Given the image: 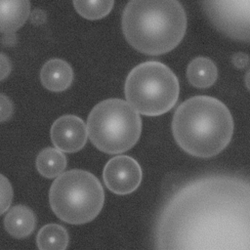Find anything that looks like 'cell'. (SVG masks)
Returning a JSON list of instances; mask_svg holds the SVG:
<instances>
[{"label": "cell", "mask_w": 250, "mask_h": 250, "mask_svg": "<svg viewBox=\"0 0 250 250\" xmlns=\"http://www.w3.org/2000/svg\"><path fill=\"white\" fill-rule=\"evenodd\" d=\"M172 132L176 143L188 154L208 158L229 144L233 120L227 105L216 98L195 96L175 110Z\"/></svg>", "instance_id": "obj_1"}, {"label": "cell", "mask_w": 250, "mask_h": 250, "mask_svg": "<svg viewBox=\"0 0 250 250\" xmlns=\"http://www.w3.org/2000/svg\"><path fill=\"white\" fill-rule=\"evenodd\" d=\"M30 2L27 0L0 1V29L3 34H14L27 20Z\"/></svg>", "instance_id": "obj_10"}, {"label": "cell", "mask_w": 250, "mask_h": 250, "mask_svg": "<svg viewBox=\"0 0 250 250\" xmlns=\"http://www.w3.org/2000/svg\"><path fill=\"white\" fill-rule=\"evenodd\" d=\"M66 157L63 151L55 147L43 148L36 157V168L45 178L55 179L64 171Z\"/></svg>", "instance_id": "obj_13"}, {"label": "cell", "mask_w": 250, "mask_h": 250, "mask_svg": "<svg viewBox=\"0 0 250 250\" xmlns=\"http://www.w3.org/2000/svg\"><path fill=\"white\" fill-rule=\"evenodd\" d=\"M248 1H205V12L212 22L226 34L238 40L249 38Z\"/></svg>", "instance_id": "obj_6"}, {"label": "cell", "mask_w": 250, "mask_h": 250, "mask_svg": "<svg viewBox=\"0 0 250 250\" xmlns=\"http://www.w3.org/2000/svg\"><path fill=\"white\" fill-rule=\"evenodd\" d=\"M140 164L128 155H117L109 159L103 172L106 188L115 194L125 195L138 188L142 182Z\"/></svg>", "instance_id": "obj_7"}, {"label": "cell", "mask_w": 250, "mask_h": 250, "mask_svg": "<svg viewBox=\"0 0 250 250\" xmlns=\"http://www.w3.org/2000/svg\"><path fill=\"white\" fill-rule=\"evenodd\" d=\"M35 215L24 205H16L8 210L4 218L5 229L16 238L29 236L35 229Z\"/></svg>", "instance_id": "obj_11"}, {"label": "cell", "mask_w": 250, "mask_h": 250, "mask_svg": "<svg viewBox=\"0 0 250 250\" xmlns=\"http://www.w3.org/2000/svg\"><path fill=\"white\" fill-rule=\"evenodd\" d=\"M11 71V63L8 58H6L5 54H1V79L4 80L7 75H9Z\"/></svg>", "instance_id": "obj_20"}, {"label": "cell", "mask_w": 250, "mask_h": 250, "mask_svg": "<svg viewBox=\"0 0 250 250\" xmlns=\"http://www.w3.org/2000/svg\"><path fill=\"white\" fill-rule=\"evenodd\" d=\"M68 240L67 230L58 224L43 226L36 236L37 247L40 250H64Z\"/></svg>", "instance_id": "obj_14"}, {"label": "cell", "mask_w": 250, "mask_h": 250, "mask_svg": "<svg viewBox=\"0 0 250 250\" xmlns=\"http://www.w3.org/2000/svg\"><path fill=\"white\" fill-rule=\"evenodd\" d=\"M87 132L99 150L117 154L136 145L142 132V119L128 102L107 99L92 108L87 119Z\"/></svg>", "instance_id": "obj_4"}, {"label": "cell", "mask_w": 250, "mask_h": 250, "mask_svg": "<svg viewBox=\"0 0 250 250\" xmlns=\"http://www.w3.org/2000/svg\"><path fill=\"white\" fill-rule=\"evenodd\" d=\"M13 112L12 102L4 95L1 94V121H5L10 118Z\"/></svg>", "instance_id": "obj_17"}, {"label": "cell", "mask_w": 250, "mask_h": 250, "mask_svg": "<svg viewBox=\"0 0 250 250\" xmlns=\"http://www.w3.org/2000/svg\"><path fill=\"white\" fill-rule=\"evenodd\" d=\"M187 15L176 0H133L122 14V30L128 43L141 53L162 55L185 36Z\"/></svg>", "instance_id": "obj_2"}, {"label": "cell", "mask_w": 250, "mask_h": 250, "mask_svg": "<svg viewBox=\"0 0 250 250\" xmlns=\"http://www.w3.org/2000/svg\"><path fill=\"white\" fill-rule=\"evenodd\" d=\"M187 78L196 88H209L218 78V68L212 60L197 57L188 63Z\"/></svg>", "instance_id": "obj_12"}, {"label": "cell", "mask_w": 250, "mask_h": 250, "mask_svg": "<svg viewBox=\"0 0 250 250\" xmlns=\"http://www.w3.org/2000/svg\"><path fill=\"white\" fill-rule=\"evenodd\" d=\"M104 191L92 173L72 169L61 174L52 183L49 202L53 212L62 221L82 225L93 221L101 212Z\"/></svg>", "instance_id": "obj_3"}, {"label": "cell", "mask_w": 250, "mask_h": 250, "mask_svg": "<svg viewBox=\"0 0 250 250\" xmlns=\"http://www.w3.org/2000/svg\"><path fill=\"white\" fill-rule=\"evenodd\" d=\"M124 92L127 102L141 114L161 115L174 107L180 85L175 73L159 62H145L128 74Z\"/></svg>", "instance_id": "obj_5"}, {"label": "cell", "mask_w": 250, "mask_h": 250, "mask_svg": "<svg viewBox=\"0 0 250 250\" xmlns=\"http://www.w3.org/2000/svg\"><path fill=\"white\" fill-rule=\"evenodd\" d=\"M88 137L87 126L76 115H62L51 127V140L54 146L63 152H76L82 149Z\"/></svg>", "instance_id": "obj_8"}, {"label": "cell", "mask_w": 250, "mask_h": 250, "mask_svg": "<svg viewBox=\"0 0 250 250\" xmlns=\"http://www.w3.org/2000/svg\"><path fill=\"white\" fill-rule=\"evenodd\" d=\"M13 198V189L10 182L1 175V211L0 214L5 213L11 204Z\"/></svg>", "instance_id": "obj_16"}, {"label": "cell", "mask_w": 250, "mask_h": 250, "mask_svg": "<svg viewBox=\"0 0 250 250\" xmlns=\"http://www.w3.org/2000/svg\"><path fill=\"white\" fill-rule=\"evenodd\" d=\"M30 21L35 25L44 23L46 21V13L39 9L34 10L30 15Z\"/></svg>", "instance_id": "obj_18"}, {"label": "cell", "mask_w": 250, "mask_h": 250, "mask_svg": "<svg viewBox=\"0 0 250 250\" xmlns=\"http://www.w3.org/2000/svg\"><path fill=\"white\" fill-rule=\"evenodd\" d=\"M114 1H73L76 12L85 19L99 20L105 17L112 9Z\"/></svg>", "instance_id": "obj_15"}, {"label": "cell", "mask_w": 250, "mask_h": 250, "mask_svg": "<svg viewBox=\"0 0 250 250\" xmlns=\"http://www.w3.org/2000/svg\"><path fill=\"white\" fill-rule=\"evenodd\" d=\"M42 85L52 92H62L72 83L73 70L68 62L61 59L47 61L41 68Z\"/></svg>", "instance_id": "obj_9"}, {"label": "cell", "mask_w": 250, "mask_h": 250, "mask_svg": "<svg viewBox=\"0 0 250 250\" xmlns=\"http://www.w3.org/2000/svg\"><path fill=\"white\" fill-rule=\"evenodd\" d=\"M233 64L238 68H243L248 64V56L244 53H237L232 57Z\"/></svg>", "instance_id": "obj_19"}]
</instances>
